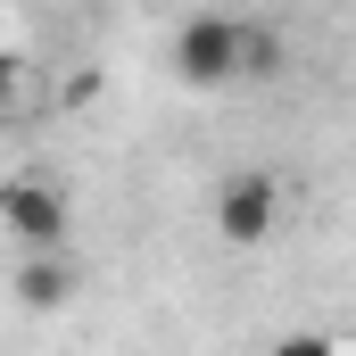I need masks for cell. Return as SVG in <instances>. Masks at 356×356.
<instances>
[{
  "instance_id": "cell-4",
  "label": "cell",
  "mask_w": 356,
  "mask_h": 356,
  "mask_svg": "<svg viewBox=\"0 0 356 356\" xmlns=\"http://www.w3.org/2000/svg\"><path fill=\"white\" fill-rule=\"evenodd\" d=\"M67 290H75V273L58 266V257H50V249H42V257H33V266L17 273V298H25V307H58V298H67Z\"/></svg>"
},
{
  "instance_id": "cell-3",
  "label": "cell",
  "mask_w": 356,
  "mask_h": 356,
  "mask_svg": "<svg viewBox=\"0 0 356 356\" xmlns=\"http://www.w3.org/2000/svg\"><path fill=\"white\" fill-rule=\"evenodd\" d=\"M0 216H8V232L42 257V249H58L67 241V199L50 191V182H8V199H0Z\"/></svg>"
},
{
  "instance_id": "cell-5",
  "label": "cell",
  "mask_w": 356,
  "mask_h": 356,
  "mask_svg": "<svg viewBox=\"0 0 356 356\" xmlns=\"http://www.w3.org/2000/svg\"><path fill=\"white\" fill-rule=\"evenodd\" d=\"M282 67V33H249V75H273Z\"/></svg>"
},
{
  "instance_id": "cell-6",
  "label": "cell",
  "mask_w": 356,
  "mask_h": 356,
  "mask_svg": "<svg viewBox=\"0 0 356 356\" xmlns=\"http://www.w3.org/2000/svg\"><path fill=\"white\" fill-rule=\"evenodd\" d=\"M273 356H340L323 332H290V340H273Z\"/></svg>"
},
{
  "instance_id": "cell-2",
  "label": "cell",
  "mask_w": 356,
  "mask_h": 356,
  "mask_svg": "<svg viewBox=\"0 0 356 356\" xmlns=\"http://www.w3.org/2000/svg\"><path fill=\"white\" fill-rule=\"evenodd\" d=\"M273 216H282V182L273 175H232L216 191V232H224L232 249H257L273 232Z\"/></svg>"
},
{
  "instance_id": "cell-1",
  "label": "cell",
  "mask_w": 356,
  "mask_h": 356,
  "mask_svg": "<svg viewBox=\"0 0 356 356\" xmlns=\"http://www.w3.org/2000/svg\"><path fill=\"white\" fill-rule=\"evenodd\" d=\"M175 75L199 91L232 83V75H249V33L232 25V17H191L175 33Z\"/></svg>"
}]
</instances>
